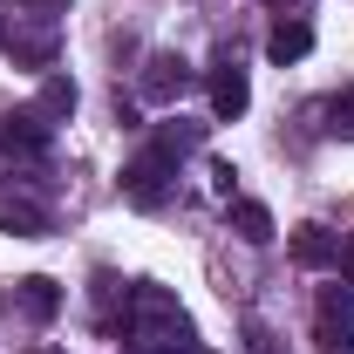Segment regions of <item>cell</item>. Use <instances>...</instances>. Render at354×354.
Instances as JSON below:
<instances>
[{"instance_id":"obj_6","label":"cell","mask_w":354,"mask_h":354,"mask_svg":"<svg viewBox=\"0 0 354 354\" xmlns=\"http://www.w3.org/2000/svg\"><path fill=\"white\" fill-rule=\"evenodd\" d=\"M48 143H55V123L35 116V102L0 116V157H48Z\"/></svg>"},{"instance_id":"obj_17","label":"cell","mask_w":354,"mask_h":354,"mask_svg":"<svg viewBox=\"0 0 354 354\" xmlns=\"http://www.w3.org/2000/svg\"><path fill=\"white\" fill-rule=\"evenodd\" d=\"M212 184H218L225 198H239V191H232V184H239V171H232V164H212Z\"/></svg>"},{"instance_id":"obj_3","label":"cell","mask_w":354,"mask_h":354,"mask_svg":"<svg viewBox=\"0 0 354 354\" xmlns=\"http://www.w3.org/2000/svg\"><path fill=\"white\" fill-rule=\"evenodd\" d=\"M171 184H177V157L157 150V143H143L130 164H123V198H130L136 212H157L171 198Z\"/></svg>"},{"instance_id":"obj_2","label":"cell","mask_w":354,"mask_h":354,"mask_svg":"<svg viewBox=\"0 0 354 354\" xmlns=\"http://www.w3.org/2000/svg\"><path fill=\"white\" fill-rule=\"evenodd\" d=\"M7 55H14V68H55V48H62V21H55V14H35V7H28V14H14V21H7Z\"/></svg>"},{"instance_id":"obj_8","label":"cell","mask_w":354,"mask_h":354,"mask_svg":"<svg viewBox=\"0 0 354 354\" xmlns=\"http://www.w3.org/2000/svg\"><path fill=\"white\" fill-rule=\"evenodd\" d=\"M293 259L307 266V272H327V266L341 259V232H327V225H293Z\"/></svg>"},{"instance_id":"obj_9","label":"cell","mask_w":354,"mask_h":354,"mask_svg":"<svg viewBox=\"0 0 354 354\" xmlns=\"http://www.w3.org/2000/svg\"><path fill=\"white\" fill-rule=\"evenodd\" d=\"M35 116H41V123H68V116H75V82L48 68L41 88H35Z\"/></svg>"},{"instance_id":"obj_14","label":"cell","mask_w":354,"mask_h":354,"mask_svg":"<svg viewBox=\"0 0 354 354\" xmlns=\"http://www.w3.org/2000/svg\"><path fill=\"white\" fill-rule=\"evenodd\" d=\"M150 143H157V150H171L177 164H184V157L205 143V123H184V116H171V123H157V136H150Z\"/></svg>"},{"instance_id":"obj_4","label":"cell","mask_w":354,"mask_h":354,"mask_svg":"<svg viewBox=\"0 0 354 354\" xmlns=\"http://www.w3.org/2000/svg\"><path fill=\"white\" fill-rule=\"evenodd\" d=\"M313 55V28H307V0H279V21H272V35H266V62H300Z\"/></svg>"},{"instance_id":"obj_10","label":"cell","mask_w":354,"mask_h":354,"mask_svg":"<svg viewBox=\"0 0 354 354\" xmlns=\"http://www.w3.org/2000/svg\"><path fill=\"white\" fill-rule=\"evenodd\" d=\"M225 218H232V232H239L245 245H266V239H272V212H266L259 198H225Z\"/></svg>"},{"instance_id":"obj_12","label":"cell","mask_w":354,"mask_h":354,"mask_svg":"<svg viewBox=\"0 0 354 354\" xmlns=\"http://www.w3.org/2000/svg\"><path fill=\"white\" fill-rule=\"evenodd\" d=\"M0 232H14V239H41V232H48V212H41V205H28V198H0Z\"/></svg>"},{"instance_id":"obj_11","label":"cell","mask_w":354,"mask_h":354,"mask_svg":"<svg viewBox=\"0 0 354 354\" xmlns=\"http://www.w3.org/2000/svg\"><path fill=\"white\" fill-rule=\"evenodd\" d=\"M348 327H354V286L348 279H341V286H320V334L341 341Z\"/></svg>"},{"instance_id":"obj_15","label":"cell","mask_w":354,"mask_h":354,"mask_svg":"<svg viewBox=\"0 0 354 354\" xmlns=\"http://www.w3.org/2000/svg\"><path fill=\"white\" fill-rule=\"evenodd\" d=\"M327 130H334V136H348V143H354V88H341V95L327 102Z\"/></svg>"},{"instance_id":"obj_19","label":"cell","mask_w":354,"mask_h":354,"mask_svg":"<svg viewBox=\"0 0 354 354\" xmlns=\"http://www.w3.org/2000/svg\"><path fill=\"white\" fill-rule=\"evenodd\" d=\"M21 7H35V14H62L68 0H21Z\"/></svg>"},{"instance_id":"obj_16","label":"cell","mask_w":354,"mask_h":354,"mask_svg":"<svg viewBox=\"0 0 354 354\" xmlns=\"http://www.w3.org/2000/svg\"><path fill=\"white\" fill-rule=\"evenodd\" d=\"M245 354H286V348H279V341L266 334L259 320H245Z\"/></svg>"},{"instance_id":"obj_21","label":"cell","mask_w":354,"mask_h":354,"mask_svg":"<svg viewBox=\"0 0 354 354\" xmlns=\"http://www.w3.org/2000/svg\"><path fill=\"white\" fill-rule=\"evenodd\" d=\"M0 41H7V7H0Z\"/></svg>"},{"instance_id":"obj_13","label":"cell","mask_w":354,"mask_h":354,"mask_svg":"<svg viewBox=\"0 0 354 354\" xmlns=\"http://www.w3.org/2000/svg\"><path fill=\"white\" fill-rule=\"evenodd\" d=\"M21 307H28V320H55V313H62V286H55L48 272H28V279H21Z\"/></svg>"},{"instance_id":"obj_7","label":"cell","mask_w":354,"mask_h":354,"mask_svg":"<svg viewBox=\"0 0 354 354\" xmlns=\"http://www.w3.org/2000/svg\"><path fill=\"white\" fill-rule=\"evenodd\" d=\"M205 88H212V116H218V123H239L245 102H252V82H245V68H239L232 55L212 68V82H205Z\"/></svg>"},{"instance_id":"obj_18","label":"cell","mask_w":354,"mask_h":354,"mask_svg":"<svg viewBox=\"0 0 354 354\" xmlns=\"http://www.w3.org/2000/svg\"><path fill=\"white\" fill-rule=\"evenodd\" d=\"M334 266H341V279H348V286H354V232H348V239H341V259H334Z\"/></svg>"},{"instance_id":"obj_1","label":"cell","mask_w":354,"mask_h":354,"mask_svg":"<svg viewBox=\"0 0 354 354\" xmlns=\"http://www.w3.org/2000/svg\"><path fill=\"white\" fill-rule=\"evenodd\" d=\"M116 334H123L136 354L177 348V341H198L191 313L177 307V293H164V286H130V300H123V320H116Z\"/></svg>"},{"instance_id":"obj_22","label":"cell","mask_w":354,"mask_h":354,"mask_svg":"<svg viewBox=\"0 0 354 354\" xmlns=\"http://www.w3.org/2000/svg\"><path fill=\"white\" fill-rule=\"evenodd\" d=\"M35 354H55V348H35Z\"/></svg>"},{"instance_id":"obj_20","label":"cell","mask_w":354,"mask_h":354,"mask_svg":"<svg viewBox=\"0 0 354 354\" xmlns=\"http://www.w3.org/2000/svg\"><path fill=\"white\" fill-rule=\"evenodd\" d=\"M157 354H205L198 341H177V348H157Z\"/></svg>"},{"instance_id":"obj_5","label":"cell","mask_w":354,"mask_h":354,"mask_svg":"<svg viewBox=\"0 0 354 354\" xmlns=\"http://www.w3.org/2000/svg\"><path fill=\"white\" fill-rule=\"evenodd\" d=\"M184 88H191V62L171 55V48H157V55L143 62V75H136V95H143V102H164V109H171Z\"/></svg>"}]
</instances>
